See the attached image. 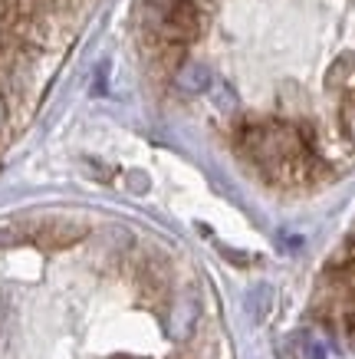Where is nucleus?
<instances>
[{"label": "nucleus", "instance_id": "20e7f679", "mask_svg": "<svg viewBox=\"0 0 355 359\" xmlns=\"http://www.w3.org/2000/svg\"><path fill=\"white\" fill-rule=\"evenodd\" d=\"M329 267H335V271H355V238H349L342 248L335 250V257L329 261Z\"/></svg>", "mask_w": 355, "mask_h": 359}, {"label": "nucleus", "instance_id": "1a4fd4ad", "mask_svg": "<svg viewBox=\"0 0 355 359\" xmlns=\"http://www.w3.org/2000/svg\"><path fill=\"white\" fill-rule=\"evenodd\" d=\"M125 359H132V356H125Z\"/></svg>", "mask_w": 355, "mask_h": 359}, {"label": "nucleus", "instance_id": "f03ea898", "mask_svg": "<svg viewBox=\"0 0 355 359\" xmlns=\"http://www.w3.org/2000/svg\"><path fill=\"white\" fill-rule=\"evenodd\" d=\"M174 83H178V89H184V93L197 96V93H207L214 79H211V69H207L204 63H194V60H188V63L178 66V73H174Z\"/></svg>", "mask_w": 355, "mask_h": 359}, {"label": "nucleus", "instance_id": "7ed1b4c3", "mask_svg": "<svg viewBox=\"0 0 355 359\" xmlns=\"http://www.w3.org/2000/svg\"><path fill=\"white\" fill-rule=\"evenodd\" d=\"M86 234L83 224H73V221H46L40 228V241L50 244V248H66V244H76V241Z\"/></svg>", "mask_w": 355, "mask_h": 359}, {"label": "nucleus", "instance_id": "6e6552de", "mask_svg": "<svg viewBox=\"0 0 355 359\" xmlns=\"http://www.w3.org/2000/svg\"><path fill=\"white\" fill-rule=\"evenodd\" d=\"M11 231H4V228H0V248H4V244H11Z\"/></svg>", "mask_w": 355, "mask_h": 359}, {"label": "nucleus", "instance_id": "423d86ee", "mask_svg": "<svg viewBox=\"0 0 355 359\" xmlns=\"http://www.w3.org/2000/svg\"><path fill=\"white\" fill-rule=\"evenodd\" d=\"M129 188L135 191V195L148 191V175H145V172H132V175H129Z\"/></svg>", "mask_w": 355, "mask_h": 359}, {"label": "nucleus", "instance_id": "f257e3e1", "mask_svg": "<svg viewBox=\"0 0 355 359\" xmlns=\"http://www.w3.org/2000/svg\"><path fill=\"white\" fill-rule=\"evenodd\" d=\"M197 316H201V304L194 294H184L174 300V313H172V333L174 339H188L197 327Z\"/></svg>", "mask_w": 355, "mask_h": 359}, {"label": "nucleus", "instance_id": "39448f33", "mask_svg": "<svg viewBox=\"0 0 355 359\" xmlns=\"http://www.w3.org/2000/svg\"><path fill=\"white\" fill-rule=\"evenodd\" d=\"M211 96H214V102L217 106H224V109H234V102H237V96H234V89L227 86V83H211Z\"/></svg>", "mask_w": 355, "mask_h": 359}, {"label": "nucleus", "instance_id": "0eeeda50", "mask_svg": "<svg viewBox=\"0 0 355 359\" xmlns=\"http://www.w3.org/2000/svg\"><path fill=\"white\" fill-rule=\"evenodd\" d=\"M4 122H7V102H4V96H0V129H4Z\"/></svg>", "mask_w": 355, "mask_h": 359}]
</instances>
